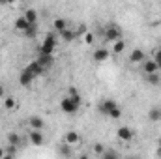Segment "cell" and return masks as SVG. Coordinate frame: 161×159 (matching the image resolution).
<instances>
[{
    "label": "cell",
    "mask_w": 161,
    "mask_h": 159,
    "mask_svg": "<svg viewBox=\"0 0 161 159\" xmlns=\"http://www.w3.org/2000/svg\"><path fill=\"white\" fill-rule=\"evenodd\" d=\"M116 107H118V103H116L114 99H103V101L99 103V107H97V109H99V112H101L103 116H107V118H109V116H111V112H113Z\"/></svg>",
    "instance_id": "277c9868"
},
{
    "label": "cell",
    "mask_w": 161,
    "mask_h": 159,
    "mask_svg": "<svg viewBox=\"0 0 161 159\" xmlns=\"http://www.w3.org/2000/svg\"><path fill=\"white\" fill-rule=\"evenodd\" d=\"M28 28H30V23L26 21V17H25V15H21V17H17V19H15V30H19V32H23V34H25Z\"/></svg>",
    "instance_id": "8fae6325"
},
{
    "label": "cell",
    "mask_w": 161,
    "mask_h": 159,
    "mask_svg": "<svg viewBox=\"0 0 161 159\" xmlns=\"http://www.w3.org/2000/svg\"><path fill=\"white\" fill-rule=\"evenodd\" d=\"M13 107H15V99H13V97H6V109L11 111Z\"/></svg>",
    "instance_id": "83f0119b"
},
{
    "label": "cell",
    "mask_w": 161,
    "mask_h": 159,
    "mask_svg": "<svg viewBox=\"0 0 161 159\" xmlns=\"http://www.w3.org/2000/svg\"><path fill=\"white\" fill-rule=\"evenodd\" d=\"M146 80H148V84H152V86H159L161 84L159 71H156V73H148V75H146Z\"/></svg>",
    "instance_id": "d6986e66"
},
{
    "label": "cell",
    "mask_w": 161,
    "mask_h": 159,
    "mask_svg": "<svg viewBox=\"0 0 161 159\" xmlns=\"http://www.w3.org/2000/svg\"><path fill=\"white\" fill-rule=\"evenodd\" d=\"M142 71L148 75V73H156V71H159V66H158V62L152 58V60H144L142 62Z\"/></svg>",
    "instance_id": "30bf717a"
},
{
    "label": "cell",
    "mask_w": 161,
    "mask_h": 159,
    "mask_svg": "<svg viewBox=\"0 0 161 159\" xmlns=\"http://www.w3.org/2000/svg\"><path fill=\"white\" fill-rule=\"evenodd\" d=\"M4 96H6V90H4V86L0 84V97H4Z\"/></svg>",
    "instance_id": "d6a6232c"
},
{
    "label": "cell",
    "mask_w": 161,
    "mask_h": 159,
    "mask_svg": "<svg viewBox=\"0 0 161 159\" xmlns=\"http://www.w3.org/2000/svg\"><path fill=\"white\" fill-rule=\"evenodd\" d=\"M36 32H38V25H30V28L25 32V36H28V38H32V36H36Z\"/></svg>",
    "instance_id": "d4e9b609"
},
{
    "label": "cell",
    "mask_w": 161,
    "mask_h": 159,
    "mask_svg": "<svg viewBox=\"0 0 161 159\" xmlns=\"http://www.w3.org/2000/svg\"><path fill=\"white\" fill-rule=\"evenodd\" d=\"M64 142H68L69 146H73V144L80 142V135L77 131H68V133L64 135Z\"/></svg>",
    "instance_id": "4fadbf2b"
},
{
    "label": "cell",
    "mask_w": 161,
    "mask_h": 159,
    "mask_svg": "<svg viewBox=\"0 0 161 159\" xmlns=\"http://www.w3.org/2000/svg\"><path fill=\"white\" fill-rule=\"evenodd\" d=\"M103 157H118V152L116 150H105L103 152Z\"/></svg>",
    "instance_id": "4316f807"
},
{
    "label": "cell",
    "mask_w": 161,
    "mask_h": 159,
    "mask_svg": "<svg viewBox=\"0 0 161 159\" xmlns=\"http://www.w3.org/2000/svg\"><path fill=\"white\" fill-rule=\"evenodd\" d=\"M0 157H6V150H2V148H0Z\"/></svg>",
    "instance_id": "836d02e7"
},
{
    "label": "cell",
    "mask_w": 161,
    "mask_h": 159,
    "mask_svg": "<svg viewBox=\"0 0 161 159\" xmlns=\"http://www.w3.org/2000/svg\"><path fill=\"white\" fill-rule=\"evenodd\" d=\"M103 152H105V146H103L101 142L94 144V154H96V156H103Z\"/></svg>",
    "instance_id": "cb8c5ba5"
},
{
    "label": "cell",
    "mask_w": 161,
    "mask_h": 159,
    "mask_svg": "<svg viewBox=\"0 0 161 159\" xmlns=\"http://www.w3.org/2000/svg\"><path fill=\"white\" fill-rule=\"evenodd\" d=\"M58 154H60V156H71V148H69V144L64 142V144L58 148Z\"/></svg>",
    "instance_id": "603a6c76"
},
{
    "label": "cell",
    "mask_w": 161,
    "mask_h": 159,
    "mask_svg": "<svg viewBox=\"0 0 161 159\" xmlns=\"http://www.w3.org/2000/svg\"><path fill=\"white\" fill-rule=\"evenodd\" d=\"M118 40H122L120 26H116V25H109V26H107V30H105V41L114 43V41H118Z\"/></svg>",
    "instance_id": "3957f363"
},
{
    "label": "cell",
    "mask_w": 161,
    "mask_h": 159,
    "mask_svg": "<svg viewBox=\"0 0 161 159\" xmlns=\"http://www.w3.org/2000/svg\"><path fill=\"white\" fill-rule=\"evenodd\" d=\"M156 156H158V157H161V148L158 150V152H156Z\"/></svg>",
    "instance_id": "e575fe53"
},
{
    "label": "cell",
    "mask_w": 161,
    "mask_h": 159,
    "mask_svg": "<svg viewBox=\"0 0 161 159\" xmlns=\"http://www.w3.org/2000/svg\"><path fill=\"white\" fill-rule=\"evenodd\" d=\"M60 38L64 41H68V43H71V41L77 40V30H71V28H64L62 32H60Z\"/></svg>",
    "instance_id": "5bb4252c"
},
{
    "label": "cell",
    "mask_w": 161,
    "mask_h": 159,
    "mask_svg": "<svg viewBox=\"0 0 161 159\" xmlns=\"http://www.w3.org/2000/svg\"><path fill=\"white\" fill-rule=\"evenodd\" d=\"M53 25H54V30H56V32H62L64 28H68V23H66L64 19H54Z\"/></svg>",
    "instance_id": "7402d4cb"
},
{
    "label": "cell",
    "mask_w": 161,
    "mask_h": 159,
    "mask_svg": "<svg viewBox=\"0 0 161 159\" xmlns=\"http://www.w3.org/2000/svg\"><path fill=\"white\" fill-rule=\"evenodd\" d=\"M124 51H125V40H118V41L113 43V49H111L113 54H120Z\"/></svg>",
    "instance_id": "2e32d148"
},
{
    "label": "cell",
    "mask_w": 161,
    "mask_h": 159,
    "mask_svg": "<svg viewBox=\"0 0 161 159\" xmlns=\"http://www.w3.org/2000/svg\"><path fill=\"white\" fill-rule=\"evenodd\" d=\"M28 123H30V129H43L45 127V122L40 116H32V118L28 120Z\"/></svg>",
    "instance_id": "e0dca14e"
},
{
    "label": "cell",
    "mask_w": 161,
    "mask_h": 159,
    "mask_svg": "<svg viewBox=\"0 0 161 159\" xmlns=\"http://www.w3.org/2000/svg\"><path fill=\"white\" fill-rule=\"evenodd\" d=\"M118 139L120 140H124V142H129L131 139H133V129L131 127H127V125H122V127H118Z\"/></svg>",
    "instance_id": "8992f818"
},
{
    "label": "cell",
    "mask_w": 161,
    "mask_h": 159,
    "mask_svg": "<svg viewBox=\"0 0 161 159\" xmlns=\"http://www.w3.org/2000/svg\"><path fill=\"white\" fill-rule=\"evenodd\" d=\"M154 60L158 62V66H159V69H161V49H158V51H156V56H154Z\"/></svg>",
    "instance_id": "f546056e"
},
{
    "label": "cell",
    "mask_w": 161,
    "mask_h": 159,
    "mask_svg": "<svg viewBox=\"0 0 161 159\" xmlns=\"http://www.w3.org/2000/svg\"><path fill=\"white\" fill-rule=\"evenodd\" d=\"M34 79H36V77H34V75H32L30 71L23 69V73L19 75V84H21V86H25V88H28V86H30V84L34 82Z\"/></svg>",
    "instance_id": "ba28073f"
},
{
    "label": "cell",
    "mask_w": 161,
    "mask_h": 159,
    "mask_svg": "<svg viewBox=\"0 0 161 159\" xmlns=\"http://www.w3.org/2000/svg\"><path fill=\"white\" fill-rule=\"evenodd\" d=\"M36 60L40 62L45 69H49V68L53 66V62H54V60H53V54H41V52H40V56H38Z\"/></svg>",
    "instance_id": "9a60e30c"
},
{
    "label": "cell",
    "mask_w": 161,
    "mask_h": 159,
    "mask_svg": "<svg viewBox=\"0 0 161 159\" xmlns=\"http://www.w3.org/2000/svg\"><path fill=\"white\" fill-rule=\"evenodd\" d=\"M25 17H26V21H28L30 25H36V23H38V11H36V9H26Z\"/></svg>",
    "instance_id": "ffe728a7"
},
{
    "label": "cell",
    "mask_w": 161,
    "mask_h": 159,
    "mask_svg": "<svg viewBox=\"0 0 161 159\" xmlns=\"http://www.w3.org/2000/svg\"><path fill=\"white\" fill-rule=\"evenodd\" d=\"M8 144H13V146H21V144H23V139H21L17 133H11V135L8 137Z\"/></svg>",
    "instance_id": "44dd1931"
},
{
    "label": "cell",
    "mask_w": 161,
    "mask_h": 159,
    "mask_svg": "<svg viewBox=\"0 0 161 159\" xmlns=\"http://www.w3.org/2000/svg\"><path fill=\"white\" fill-rule=\"evenodd\" d=\"M28 140H30V144H34V146H41L43 140H45L41 129H32V131L28 133Z\"/></svg>",
    "instance_id": "5b68a950"
},
{
    "label": "cell",
    "mask_w": 161,
    "mask_h": 159,
    "mask_svg": "<svg viewBox=\"0 0 161 159\" xmlns=\"http://www.w3.org/2000/svg\"><path fill=\"white\" fill-rule=\"evenodd\" d=\"M54 49H56V38L53 34H47L43 43H41V47H40V52L41 54H53Z\"/></svg>",
    "instance_id": "7a4b0ae2"
},
{
    "label": "cell",
    "mask_w": 161,
    "mask_h": 159,
    "mask_svg": "<svg viewBox=\"0 0 161 159\" xmlns=\"http://www.w3.org/2000/svg\"><path fill=\"white\" fill-rule=\"evenodd\" d=\"M25 69H26V71H30V73H32L34 77H40L41 73L45 71V68L41 66L40 62H38V60H34V62H30V64H28V66H26Z\"/></svg>",
    "instance_id": "52a82bcc"
},
{
    "label": "cell",
    "mask_w": 161,
    "mask_h": 159,
    "mask_svg": "<svg viewBox=\"0 0 161 159\" xmlns=\"http://www.w3.org/2000/svg\"><path fill=\"white\" fill-rule=\"evenodd\" d=\"M148 120H150V122H159L161 120V109L159 107H152V109L148 111Z\"/></svg>",
    "instance_id": "ac0fdd59"
},
{
    "label": "cell",
    "mask_w": 161,
    "mask_h": 159,
    "mask_svg": "<svg viewBox=\"0 0 161 159\" xmlns=\"http://www.w3.org/2000/svg\"><path fill=\"white\" fill-rule=\"evenodd\" d=\"M109 56H111V51H109V49H105V47H101V49H96V51H94V60H96V62H105Z\"/></svg>",
    "instance_id": "7c38bea8"
},
{
    "label": "cell",
    "mask_w": 161,
    "mask_h": 159,
    "mask_svg": "<svg viewBox=\"0 0 161 159\" xmlns=\"http://www.w3.org/2000/svg\"><path fill=\"white\" fill-rule=\"evenodd\" d=\"M86 34V26L84 25H80L79 28H77V36H84Z\"/></svg>",
    "instance_id": "4dcf8cb0"
},
{
    "label": "cell",
    "mask_w": 161,
    "mask_h": 159,
    "mask_svg": "<svg viewBox=\"0 0 161 159\" xmlns=\"http://www.w3.org/2000/svg\"><path fill=\"white\" fill-rule=\"evenodd\" d=\"M84 43H94V34L86 32V34H84Z\"/></svg>",
    "instance_id": "f1b7e54d"
},
{
    "label": "cell",
    "mask_w": 161,
    "mask_h": 159,
    "mask_svg": "<svg viewBox=\"0 0 161 159\" xmlns=\"http://www.w3.org/2000/svg\"><path fill=\"white\" fill-rule=\"evenodd\" d=\"M109 118H113V120L122 118V109H120V107H116V109H114V111L111 112V116H109Z\"/></svg>",
    "instance_id": "484cf974"
},
{
    "label": "cell",
    "mask_w": 161,
    "mask_h": 159,
    "mask_svg": "<svg viewBox=\"0 0 161 159\" xmlns=\"http://www.w3.org/2000/svg\"><path fill=\"white\" fill-rule=\"evenodd\" d=\"M15 2H17V0H0L2 6H6V4H15Z\"/></svg>",
    "instance_id": "1f68e13d"
},
{
    "label": "cell",
    "mask_w": 161,
    "mask_h": 159,
    "mask_svg": "<svg viewBox=\"0 0 161 159\" xmlns=\"http://www.w3.org/2000/svg\"><path fill=\"white\" fill-rule=\"evenodd\" d=\"M80 94L75 88H69V94L64 96V99L60 101V109L66 112V114H75L80 109Z\"/></svg>",
    "instance_id": "6da1fadb"
},
{
    "label": "cell",
    "mask_w": 161,
    "mask_h": 159,
    "mask_svg": "<svg viewBox=\"0 0 161 159\" xmlns=\"http://www.w3.org/2000/svg\"><path fill=\"white\" fill-rule=\"evenodd\" d=\"M129 60H131L133 64H141V62H144V60H146V54H144V51H142V49H133V51H131V54H129Z\"/></svg>",
    "instance_id": "9c48e42d"
}]
</instances>
